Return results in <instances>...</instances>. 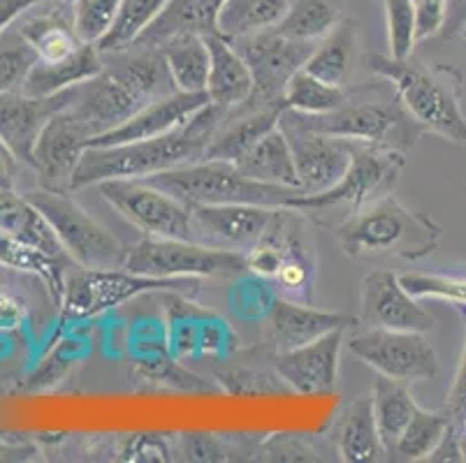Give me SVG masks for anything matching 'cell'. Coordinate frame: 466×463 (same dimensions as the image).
Returning <instances> with one entry per match:
<instances>
[{
    "label": "cell",
    "instance_id": "1",
    "mask_svg": "<svg viewBox=\"0 0 466 463\" xmlns=\"http://www.w3.org/2000/svg\"><path fill=\"white\" fill-rule=\"evenodd\" d=\"M103 72L75 86L67 105L91 130L93 139L112 133L149 102L177 93L160 46H130L103 54Z\"/></svg>",
    "mask_w": 466,
    "mask_h": 463
},
{
    "label": "cell",
    "instance_id": "2",
    "mask_svg": "<svg viewBox=\"0 0 466 463\" xmlns=\"http://www.w3.org/2000/svg\"><path fill=\"white\" fill-rule=\"evenodd\" d=\"M228 107L207 102L169 133L114 146H88L72 176V193L112 178H147L167 169L200 163L211 137L226 121Z\"/></svg>",
    "mask_w": 466,
    "mask_h": 463
},
{
    "label": "cell",
    "instance_id": "3",
    "mask_svg": "<svg viewBox=\"0 0 466 463\" xmlns=\"http://www.w3.org/2000/svg\"><path fill=\"white\" fill-rule=\"evenodd\" d=\"M364 63L376 76H383L395 86L406 112L425 133L464 146V75L455 65H427L413 61V56L397 61L383 54H367Z\"/></svg>",
    "mask_w": 466,
    "mask_h": 463
},
{
    "label": "cell",
    "instance_id": "4",
    "mask_svg": "<svg viewBox=\"0 0 466 463\" xmlns=\"http://www.w3.org/2000/svg\"><path fill=\"white\" fill-rule=\"evenodd\" d=\"M380 84H362L346 91L339 107L325 114H299L286 109L299 126L311 127L316 133L334 137L353 139V142L379 144V146L409 151L425 135L415 118L406 112L397 96L395 86L379 76Z\"/></svg>",
    "mask_w": 466,
    "mask_h": 463
},
{
    "label": "cell",
    "instance_id": "5",
    "mask_svg": "<svg viewBox=\"0 0 466 463\" xmlns=\"http://www.w3.org/2000/svg\"><path fill=\"white\" fill-rule=\"evenodd\" d=\"M332 229L343 253L353 260L371 255L425 260L443 237V227L436 220L404 206L392 193L374 199Z\"/></svg>",
    "mask_w": 466,
    "mask_h": 463
},
{
    "label": "cell",
    "instance_id": "6",
    "mask_svg": "<svg viewBox=\"0 0 466 463\" xmlns=\"http://www.w3.org/2000/svg\"><path fill=\"white\" fill-rule=\"evenodd\" d=\"M144 181L158 186L160 190L181 199L188 206L256 204L269 209H281V206L290 209L292 202L304 193L302 188H292V186L262 184L256 178H248L235 163L226 160H200V163L154 174Z\"/></svg>",
    "mask_w": 466,
    "mask_h": 463
},
{
    "label": "cell",
    "instance_id": "7",
    "mask_svg": "<svg viewBox=\"0 0 466 463\" xmlns=\"http://www.w3.org/2000/svg\"><path fill=\"white\" fill-rule=\"evenodd\" d=\"M404 167V151L360 142L349 169L332 188L316 195L302 193L292 202L290 209H298L299 214L320 225H323L325 216L334 214V211H341L343 218H349L374 199L392 193Z\"/></svg>",
    "mask_w": 466,
    "mask_h": 463
},
{
    "label": "cell",
    "instance_id": "8",
    "mask_svg": "<svg viewBox=\"0 0 466 463\" xmlns=\"http://www.w3.org/2000/svg\"><path fill=\"white\" fill-rule=\"evenodd\" d=\"M26 197L46 218L56 232L63 250L77 267L84 269H124L128 248L97 223L70 193L49 188L28 190Z\"/></svg>",
    "mask_w": 466,
    "mask_h": 463
},
{
    "label": "cell",
    "instance_id": "9",
    "mask_svg": "<svg viewBox=\"0 0 466 463\" xmlns=\"http://www.w3.org/2000/svg\"><path fill=\"white\" fill-rule=\"evenodd\" d=\"M124 269L154 278H214L247 271V253L211 248L198 241L147 237L128 248Z\"/></svg>",
    "mask_w": 466,
    "mask_h": 463
},
{
    "label": "cell",
    "instance_id": "10",
    "mask_svg": "<svg viewBox=\"0 0 466 463\" xmlns=\"http://www.w3.org/2000/svg\"><path fill=\"white\" fill-rule=\"evenodd\" d=\"M195 278H154L128 269H84L66 276L61 306L63 320H86L126 304L144 292H181Z\"/></svg>",
    "mask_w": 466,
    "mask_h": 463
},
{
    "label": "cell",
    "instance_id": "11",
    "mask_svg": "<svg viewBox=\"0 0 466 463\" xmlns=\"http://www.w3.org/2000/svg\"><path fill=\"white\" fill-rule=\"evenodd\" d=\"M253 75V93L241 109L283 105L288 82L304 67L318 42H302L281 35L274 28L230 40ZM286 107V105H283Z\"/></svg>",
    "mask_w": 466,
    "mask_h": 463
},
{
    "label": "cell",
    "instance_id": "12",
    "mask_svg": "<svg viewBox=\"0 0 466 463\" xmlns=\"http://www.w3.org/2000/svg\"><path fill=\"white\" fill-rule=\"evenodd\" d=\"M346 347L379 376L406 385L434 380L439 376V357L420 331L360 327L346 338Z\"/></svg>",
    "mask_w": 466,
    "mask_h": 463
},
{
    "label": "cell",
    "instance_id": "13",
    "mask_svg": "<svg viewBox=\"0 0 466 463\" xmlns=\"http://www.w3.org/2000/svg\"><path fill=\"white\" fill-rule=\"evenodd\" d=\"M97 190L121 218L147 237L195 241L190 206L158 186L144 178H112L97 184Z\"/></svg>",
    "mask_w": 466,
    "mask_h": 463
},
{
    "label": "cell",
    "instance_id": "14",
    "mask_svg": "<svg viewBox=\"0 0 466 463\" xmlns=\"http://www.w3.org/2000/svg\"><path fill=\"white\" fill-rule=\"evenodd\" d=\"M279 127L290 144L292 158L298 165L299 188L307 195L332 188L346 174L360 146V142H353V139L316 133L311 127L299 126L286 109L279 118Z\"/></svg>",
    "mask_w": 466,
    "mask_h": 463
},
{
    "label": "cell",
    "instance_id": "15",
    "mask_svg": "<svg viewBox=\"0 0 466 463\" xmlns=\"http://www.w3.org/2000/svg\"><path fill=\"white\" fill-rule=\"evenodd\" d=\"M360 327H380V329L427 331L434 329L436 320L420 299H415L401 286L400 276L388 269H374L362 278L360 286Z\"/></svg>",
    "mask_w": 466,
    "mask_h": 463
},
{
    "label": "cell",
    "instance_id": "16",
    "mask_svg": "<svg viewBox=\"0 0 466 463\" xmlns=\"http://www.w3.org/2000/svg\"><path fill=\"white\" fill-rule=\"evenodd\" d=\"M91 142V130L70 109L54 114L37 139L33 163L42 188L72 193V176Z\"/></svg>",
    "mask_w": 466,
    "mask_h": 463
},
{
    "label": "cell",
    "instance_id": "17",
    "mask_svg": "<svg viewBox=\"0 0 466 463\" xmlns=\"http://www.w3.org/2000/svg\"><path fill=\"white\" fill-rule=\"evenodd\" d=\"M75 97V88L56 96H28V93H0V142L21 165L33 167L35 146L42 130L52 116L66 109Z\"/></svg>",
    "mask_w": 466,
    "mask_h": 463
},
{
    "label": "cell",
    "instance_id": "18",
    "mask_svg": "<svg viewBox=\"0 0 466 463\" xmlns=\"http://www.w3.org/2000/svg\"><path fill=\"white\" fill-rule=\"evenodd\" d=\"M269 206L256 204H202L190 206L193 232L198 244L211 248L248 253L260 241L274 218Z\"/></svg>",
    "mask_w": 466,
    "mask_h": 463
},
{
    "label": "cell",
    "instance_id": "19",
    "mask_svg": "<svg viewBox=\"0 0 466 463\" xmlns=\"http://www.w3.org/2000/svg\"><path fill=\"white\" fill-rule=\"evenodd\" d=\"M346 331L349 329H334L307 346L272 355L274 371L281 376L290 392L304 397L337 392L339 359L346 343Z\"/></svg>",
    "mask_w": 466,
    "mask_h": 463
},
{
    "label": "cell",
    "instance_id": "20",
    "mask_svg": "<svg viewBox=\"0 0 466 463\" xmlns=\"http://www.w3.org/2000/svg\"><path fill=\"white\" fill-rule=\"evenodd\" d=\"M358 325V316L323 311L307 301L277 297L265 320V350L269 355H279L307 346L334 329H350Z\"/></svg>",
    "mask_w": 466,
    "mask_h": 463
},
{
    "label": "cell",
    "instance_id": "21",
    "mask_svg": "<svg viewBox=\"0 0 466 463\" xmlns=\"http://www.w3.org/2000/svg\"><path fill=\"white\" fill-rule=\"evenodd\" d=\"M209 100L205 93H172L160 100L149 102L147 107L139 109L133 118L118 126L112 133L103 135V137L93 139L91 146H114V144L137 142V139H151L158 135L169 133L179 127L181 123L188 121L198 109H202Z\"/></svg>",
    "mask_w": 466,
    "mask_h": 463
},
{
    "label": "cell",
    "instance_id": "22",
    "mask_svg": "<svg viewBox=\"0 0 466 463\" xmlns=\"http://www.w3.org/2000/svg\"><path fill=\"white\" fill-rule=\"evenodd\" d=\"M209 46V76L207 96L214 105L235 109L241 107L253 93V75L230 40L220 33L205 35Z\"/></svg>",
    "mask_w": 466,
    "mask_h": 463
},
{
    "label": "cell",
    "instance_id": "23",
    "mask_svg": "<svg viewBox=\"0 0 466 463\" xmlns=\"http://www.w3.org/2000/svg\"><path fill=\"white\" fill-rule=\"evenodd\" d=\"M283 105L262 109H228L226 121L220 123L216 135L211 137L209 146L202 160H226V163H237V160L260 142L269 130L279 126V118L283 114Z\"/></svg>",
    "mask_w": 466,
    "mask_h": 463
},
{
    "label": "cell",
    "instance_id": "24",
    "mask_svg": "<svg viewBox=\"0 0 466 463\" xmlns=\"http://www.w3.org/2000/svg\"><path fill=\"white\" fill-rule=\"evenodd\" d=\"M103 54L97 51L93 42H84L72 56L63 58L56 63H45L37 61L33 72L28 75L26 84L21 88V93L28 96H56V93L75 88L79 84L88 82L96 75L103 72Z\"/></svg>",
    "mask_w": 466,
    "mask_h": 463
},
{
    "label": "cell",
    "instance_id": "25",
    "mask_svg": "<svg viewBox=\"0 0 466 463\" xmlns=\"http://www.w3.org/2000/svg\"><path fill=\"white\" fill-rule=\"evenodd\" d=\"M228 0H169L163 15L133 46H160L179 33H218V15Z\"/></svg>",
    "mask_w": 466,
    "mask_h": 463
},
{
    "label": "cell",
    "instance_id": "26",
    "mask_svg": "<svg viewBox=\"0 0 466 463\" xmlns=\"http://www.w3.org/2000/svg\"><path fill=\"white\" fill-rule=\"evenodd\" d=\"M0 229L52 257L70 260L52 225L46 223L45 216L33 206L26 195L16 193L15 188H0Z\"/></svg>",
    "mask_w": 466,
    "mask_h": 463
},
{
    "label": "cell",
    "instance_id": "27",
    "mask_svg": "<svg viewBox=\"0 0 466 463\" xmlns=\"http://www.w3.org/2000/svg\"><path fill=\"white\" fill-rule=\"evenodd\" d=\"M237 167L241 174H247L248 178H256L262 184L274 186H292L299 188V174L295 158H292L290 144H288L286 135L281 127H274L258 144H253L239 160Z\"/></svg>",
    "mask_w": 466,
    "mask_h": 463
},
{
    "label": "cell",
    "instance_id": "28",
    "mask_svg": "<svg viewBox=\"0 0 466 463\" xmlns=\"http://www.w3.org/2000/svg\"><path fill=\"white\" fill-rule=\"evenodd\" d=\"M339 458L346 463L376 461L383 452L371 397H360L346 406L337 424Z\"/></svg>",
    "mask_w": 466,
    "mask_h": 463
},
{
    "label": "cell",
    "instance_id": "29",
    "mask_svg": "<svg viewBox=\"0 0 466 463\" xmlns=\"http://www.w3.org/2000/svg\"><path fill=\"white\" fill-rule=\"evenodd\" d=\"M355 46H358V24L353 19H341L323 40H318L311 56L304 63V70L318 76L320 82L341 86L353 70Z\"/></svg>",
    "mask_w": 466,
    "mask_h": 463
},
{
    "label": "cell",
    "instance_id": "30",
    "mask_svg": "<svg viewBox=\"0 0 466 463\" xmlns=\"http://www.w3.org/2000/svg\"><path fill=\"white\" fill-rule=\"evenodd\" d=\"M169 76L181 93H205L209 76V46L202 33H179L160 45Z\"/></svg>",
    "mask_w": 466,
    "mask_h": 463
},
{
    "label": "cell",
    "instance_id": "31",
    "mask_svg": "<svg viewBox=\"0 0 466 463\" xmlns=\"http://www.w3.org/2000/svg\"><path fill=\"white\" fill-rule=\"evenodd\" d=\"M371 401H374V418L380 445H383V452L390 454L420 406L415 403L406 382L385 376H376Z\"/></svg>",
    "mask_w": 466,
    "mask_h": 463
},
{
    "label": "cell",
    "instance_id": "32",
    "mask_svg": "<svg viewBox=\"0 0 466 463\" xmlns=\"http://www.w3.org/2000/svg\"><path fill=\"white\" fill-rule=\"evenodd\" d=\"M169 0H121L109 31L96 42L100 54L126 51L156 24Z\"/></svg>",
    "mask_w": 466,
    "mask_h": 463
},
{
    "label": "cell",
    "instance_id": "33",
    "mask_svg": "<svg viewBox=\"0 0 466 463\" xmlns=\"http://www.w3.org/2000/svg\"><path fill=\"white\" fill-rule=\"evenodd\" d=\"M295 0H228L218 15V33L228 40L274 28Z\"/></svg>",
    "mask_w": 466,
    "mask_h": 463
},
{
    "label": "cell",
    "instance_id": "34",
    "mask_svg": "<svg viewBox=\"0 0 466 463\" xmlns=\"http://www.w3.org/2000/svg\"><path fill=\"white\" fill-rule=\"evenodd\" d=\"M341 12L343 0H295L274 31L292 40L318 42L343 19Z\"/></svg>",
    "mask_w": 466,
    "mask_h": 463
},
{
    "label": "cell",
    "instance_id": "35",
    "mask_svg": "<svg viewBox=\"0 0 466 463\" xmlns=\"http://www.w3.org/2000/svg\"><path fill=\"white\" fill-rule=\"evenodd\" d=\"M66 262L67 260H58V257L42 253L35 246L16 239V237L0 229V265L40 276L46 287L52 290V295L58 299V304H61L63 287H66Z\"/></svg>",
    "mask_w": 466,
    "mask_h": 463
},
{
    "label": "cell",
    "instance_id": "36",
    "mask_svg": "<svg viewBox=\"0 0 466 463\" xmlns=\"http://www.w3.org/2000/svg\"><path fill=\"white\" fill-rule=\"evenodd\" d=\"M451 422L452 418L446 410L430 413L425 408H418L409 427L397 440L395 449L390 452V458H395V461H425V457L434 449V445L439 443Z\"/></svg>",
    "mask_w": 466,
    "mask_h": 463
},
{
    "label": "cell",
    "instance_id": "37",
    "mask_svg": "<svg viewBox=\"0 0 466 463\" xmlns=\"http://www.w3.org/2000/svg\"><path fill=\"white\" fill-rule=\"evenodd\" d=\"M37 61V51L16 24L0 33V93L21 91Z\"/></svg>",
    "mask_w": 466,
    "mask_h": 463
},
{
    "label": "cell",
    "instance_id": "38",
    "mask_svg": "<svg viewBox=\"0 0 466 463\" xmlns=\"http://www.w3.org/2000/svg\"><path fill=\"white\" fill-rule=\"evenodd\" d=\"M343 97H346V91L341 86L320 82L318 76L309 75L302 67L288 82L286 93H283V105H286V109L299 114H325L339 107Z\"/></svg>",
    "mask_w": 466,
    "mask_h": 463
},
{
    "label": "cell",
    "instance_id": "39",
    "mask_svg": "<svg viewBox=\"0 0 466 463\" xmlns=\"http://www.w3.org/2000/svg\"><path fill=\"white\" fill-rule=\"evenodd\" d=\"M385 21H388L390 56L406 61L413 56L418 45L415 37V5L413 0H383Z\"/></svg>",
    "mask_w": 466,
    "mask_h": 463
},
{
    "label": "cell",
    "instance_id": "40",
    "mask_svg": "<svg viewBox=\"0 0 466 463\" xmlns=\"http://www.w3.org/2000/svg\"><path fill=\"white\" fill-rule=\"evenodd\" d=\"M401 286L415 299H446L466 304V276L446 274H401Z\"/></svg>",
    "mask_w": 466,
    "mask_h": 463
},
{
    "label": "cell",
    "instance_id": "41",
    "mask_svg": "<svg viewBox=\"0 0 466 463\" xmlns=\"http://www.w3.org/2000/svg\"><path fill=\"white\" fill-rule=\"evenodd\" d=\"M121 0H72L75 28L84 42L96 45L109 31Z\"/></svg>",
    "mask_w": 466,
    "mask_h": 463
},
{
    "label": "cell",
    "instance_id": "42",
    "mask_svg": "<svg viewBox=\"0 0 466 463\" xmlns=\"http://www.w3.org/2000/svg\"><path fill=\"white\" fill-rule=\"evenodd\" d=\"M228 394H272L290 392L277 371H256L251 367H232L216 376Z\"/></svg>",
    "mask_w": 466,
    "mask_h": 463
},
{
    "label": "cell",
    "instance_id": "43",
    "mask_svg": "<svg viewBox=\"0 0 466 463\" xmlns=\"http://www.w3.org/2000/svg\"><path fill=\"white\" fill-rule=\"evenodd\" d=\"M415 5V37L418 42L439 37L446 28L451 0H413Z\"/></svg>",
    "mask_w": 466,
    "mask_h": 463
},
{
    "label": "cell",
    "instance_id": "44",
    "mask_svg": "<svg viewBox=\"0 0 466 463\" xmlns=\"http://www.w3.org/2000/svg\"><path fill=\"white\" fill-rule=\"evenodd\" d=\"M425 461L431 463H461L464 461V449H461V438L460 431H457L455 422L448 424V428L443 431L439 443L434 445L430 454L425 457Z\"/></svg>",
    "mask_w": 466,
    "mask_h": 463
},
{
    "label": "cell",
    "instance_id": "45",
    "mask_svg": "<svg viewBox=\"0 0 466 463\" xmlns=\"http://www.w3.org/2000/svg\"><path fill=\"white\" fill-rule=\"evenodd\" d=\"M466 322V320H464ZM452 419L460 418L466 410V325H464V352H461L460 367H457L455 380L446 397V408H443Z\"/></svg>",
    "mask_w": 466,
    "mask_h": 463
},
{
    "label": "cell",
    "instance_id": "46",
    "mask_svg": "<svg viewBox=\"0 0 466 463\" xmlns=\"http://www.w3.org/2000/svg\"><path fill=\"white\" fill-rule=\"evenodd\" d=\"M46 0H0V33L10 28L24 12L31 10L33 5H40Z\"/></svg>",
    "mask_w": 466,
    "mask_h": 463
},
{
    "label": "cell",
    "instance_id": "47",
    "mask_svg": "<svg viewBox=\"0 0 466 463\" xmlns=\"http://www.w3.org/2000/svg\"><path fill=\"white\" fill-rule=\"evenodd\" d=\"M464 25H466V0H451L446 28H443L441 37H443V40H455L457 35H461Z\"/></svg>",
    "mask_w": 466,
    "mask_h": 463
},
{
    "label": "cell",
    "instance_id": "48",
    "mask_svg": "<svg viewBox=\"0 0 466 463\" xmlns=\"http://www.w3.org/2000/svg\"><path fill=\"white\" fill-rule=\"evenodd\" d=\"M19 160L10 153V148L0 142V188H15V174Z\"/></svg>",
    "mask_w": 466,
    "mask_h": 463
},
{
    "label": "cell",
    "instance_id": "49",
    "mask_svg": "<svg viewBox=\"0 0 466 463\" xmlns=\"http://www.w3.org/2000/svg\"><path fill=\"white\" fill-rule=\"evenodd\" d=\"M21 449H15V448H5V445H0V461H10V458H16V457H10V454H19Z\"/></svg>",
    "mask_w": 466,
    "mask_h": 463
},
{
    "label": "cell",
    "instance_id": "50",
    "mask_svg": "<svg viewBox=\"0 0 466 463\" xmlns=\"http://www.w3.org/2000/svg\"><path fill=\"white\" fill-rule=\"evenodd\" d=\"M452 422H455L457 431H460V433H464V436H466V410H464V413L460 415V418H457V419H452Z\"/></svg>",
    "mask_w": 466,
    "mask_h": 463
},
{
    "label": "cell",
    "instance_id": "51",
    "mask_svg": "<svg viewBox=\"0 0 466 463\" xmlns=\"http://www.w3.org/2000/svg\"><path fill=\"white\" fill-rule=\"evenodd\" d=\"M452 308H455V311L466 320V304H452Z\"/></svg>",
    "mask_w": 466,
    "mask_h": 463
},
{
    "label": "cell",
    "instance_id": "52",
    "mask_svg": "<svg viewBox=\"0 0 466 463\" xmlns=\"http://www.w3.org/2000/svg\"><path fill=\"white\" fill-rule=\"evenodd\" d=\"M460 438H461V449H464V461H466V436L464 433H460Z\"/></svg>",
    "mask_w": 466,
    "mask_h": 463
},
{
    "label": "cell",
    "instance_id": "53",
    "mask_svg": "<svg viewBox=\"0 0 466 463\" xmlns=\"http://www.w3.org/2000/svg\"><path fill=\"white\" fill-rule=\"evenodd\" d=\"M461 37H464V42H466V25H464V31H461Z\"/></svg>",
    "mask_w": 466,
    "mask_h": 463
}]
</instances>
